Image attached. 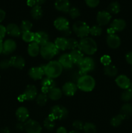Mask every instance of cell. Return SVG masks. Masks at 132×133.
Segmentation results:
<instances>
[{
  "instance_id": "cell-1",
  "label": "cell",
  "mask_w": 132,
  "mask_h": 133,
  "mask_svg": "<svg viewBox=\"0 0 132 133\" xmlns=\"http://www.w3.org/2000/svg\"><path fill=\"white\" fill-rule=\"evenodd\" d=\"M78 48L83 53L87 55H92L97 52V44L92 38L85 37L80 40Z\"/></svg>"
},
{
  "instance_id": "cell-2",
  "label": "cell",
  "mask_w": 132,
  "mask_h": 133,
  "mask_svg": "<svg viewBox=\"0 0 132 133\" xmlns=\"http://www.w3.org/2000/svg\"><path fill=\"white\" fill-rule=\"evenodd\" d=\"M95 80L92 76L84 75L78 79L76 86L78 89L85 92H91L95 87Z\"/></svg>"
},
{
  "instance_id": "cell-3",
  "label": "cell",
  "mask_w": 132,
  "mask_h": 133,
  "mask_svg": "<svg viewBox=\"0 0 132 133\" xmlns=\"http://www.w3.org/2000/svg\"><path fill=\"white\" fill-rule=\"evenodd\" d=\"M63 68L58 61H50L44 66V73L47 77L55 79L62 74Z\"/></svg>"
},
{
  "instance_id": "cell-4",
  "label": "cell",
  "mask_w": 132,
  "mask_h": 133,
  "mask_svg": "<svg viewBox=\"0 0 132 133\" xmlns=\"http://www.w3.org/2000/svg\"><path fill=\"white\" fill-rule=\"evenodd\" d=\"M59 50L56 47L54 43L48 42L40 48V54L45 60H50L58 53Z\"/></svg>"
},
{
  "instance_id": "cell-5",
  "label": "cell",
  "mask_w": 132,
  "mask_h": 133,
  "mask_svg": "<svg viewBox=\"0 0 132 133\" xmlns=\"http://www.w3.org/2000/svg\"><path fill=\"white\" fill-rule=\"evenodd\" d=\"M89 25L82 21H77L72 25V31L76 36L81 38L87 37L89 34Z\"/></svg>"
},
{
  "instance_id": "cell-6",
  "label": "cell",
  "mask_w": 132,
  "mask_h": 133,
  "mask_svg": "<svg viewBox=\"0 0 132 133\" xmlns=\"http://www.w3.org/2000/svg\"><path fill=\"white\" fill-rule=\"evenodd\" d=\"M81 76L87 75V73L93 71L95 68V62L91 57H85L78 64Z\"/></svg>"
},
{
  "instance_id": "cell-7",
  "label": "cell",
  "mask_w": 132,
  "mask_h": 133,
  "mask_svg": "<svg viewBox=\"0 0 132 133\" xmlns=\"http://www.w3.org/2000/svg\"><path fill=\"white\" fill-rule=\"evenodd\" d=\"M68 110L65 107L62 105H54L50 109V112L49 115L54 118L55 120L56 119H65L68 116Z\"/></svg>"
},
{
  "instance_id": "cell-8",
  "label": "cell",
  "mask_w": 132,
  "mask_h": 133,
  "mask_svg": "<svg viewBox=\"0 0 132 133\" xmlns=\"http://www.w3.org/2000/svg\"><path fill=\"white\" fill-rule=\"evenodd\" d=\"M37 93L38 90L36 87L34 85L29 84L25 88L23 94L18 97V99L20 102H23L24 101H31L36 98Z\"/></svg>"
},
{
  "instance_id": "cell-9",
  "label": "cell",
  "mask_w": 132,
  "mask_h": 133,
  "mask_svg": "<svg viewBox=\"0 0 132 133\" xmlns=\"http://www.w3.org/2000/svg\"><path fill=\"white\" fill-rule=\"evenodd\" d=\"M24 129L27 133H41V126L39 122L29 119L24 123Z\"/></svg>"
},
{
  "instance_id": "cell-10",
  "label": "cell",
  "mask_w": 132,
  "mask_h": 133,
  "mask_svg": "<svg viewBox=\"0 0 132 133\" xmlns=\"http://www.w3.org/2000/svg\"><path fill=\"white\" fill-rule=\"evenodd\" d=\"M54 25L57 30L63 32L70 31L69 22L63 17H59L56 18L54 22Z\"/></svg>"
},
{
  "instance_id": "cell-11",
  "label": "cell",
  "mask_w": 132,
  "mask_h": 133,
  "mask_svg": "<svg viewBox=\"0 0 132 133\" xmlns=\"http://www.w3.org/2000/svg\"><path fill=\"white\" fill-rule=\"evenodd\" d=\"M44 75H45L44 66L43 67H41V66L32 67L28 71V75L31 79L34 81L41 79Z\"/></svg>"
},
{
  "instance_id": "cell-12",
  "label": "cell",
  "mask_w": 132,
  "mask_h": 133,
  "mask_svg": "<svg viewBox=\"0 0 132 133\" xmlns=\"http://www.w3.org/2000/svg\"><path fill=\"white\" fill-rule=\"evenodd\" d=\"M16 43L12 39L6 40L3 44V52L2 53L5 55L11 54L16 49Z\"/></svg>"
},
{
  "instance_id": "cell-13",
  "label": "cell",
  "mask_w": 132,
  "mask_h": 133,
  "mask_svg": "<svg viewBox=\"0 0 132 133\" xmlns=\"http://www.w3.org/2000/svg\"><path fill=\"white\" fill-rule=\"evenodd\" d=\"M111 19V14L107 11H100L97 15V22L98 25L104 26L107 25Z\"/></svg>"
},
{
  "instance_id": "cell-14",
  "label": "cell",
  "mask_w": 132,
  "mask_h": 133,
  "mask_svg": "<svg viewBox=\"0 0 132 133\" xmlns=\"http://www.w3.org/2000/svg\"><path fill=\"white\" fill-rule=\"evenodd\" d=\"M41 92L43 94H48V92L56 87V83L53 79H50L49 77H45L41 81Z\"/></svg>"
},
{
  "instance_id": "cell-15",
  "label": "cell",
  "mask_w": 132,
  "mask_h": 133,
  "mask_svg": "<svg viewBox=\"0 0 132 133\" xmlns=\"http://www.w3.org/2000/svg\"><path fill=\"white\" fill-rule=\"evenodd\" d=\"M77 86L72 82H67L62 87V92L67 96H72L77 90Z\"/></svg>"
},
{
  "instance_id": "cell-16",
  "label": "cell",
  "mask_w": 132,
  "mask_h": 133,
  "mask_svg": "<svg viewBox=\"0 0 132 133\" xmlns=\"http://www.w3.org/2000/svg\"><path fill=\"white\" fill-rule=\"evenodd\" d=\"M115 83L116 85L122 89H128L130 88L131 81L129 78L125 75H119L115 79Z\"/></svg>"
},
{
  "instance_id": "cell-17",
  "label": "cell",
  "mask_w": 132,
  "mask_h": 133,
  "mask_svg": "<svg viewBox=\"0 0 132 133\" xmlns=\"http://www.w3.org/2000/svg\"><path fill=\"white\" fill-rule=\"evenodd\" d=\"M10 67L21 70L25 65V61L21 56H13L9 59Z\"/></svg>"
},
{
  "instance_id": "cell-18",
  "label": "cell",
  "mask_w": 132,
  "mask_h": 133,
  "mask_svg": "<svg viewBox=\"0 0 132 133\" xmlns=\"http://www.w3.org/2000/svg\"><path fill=\"white\" fill-rule=\"evenodd\" d=\"M49 36L47 32L44 31H38L34 32V42L37 43L39 45H43L49 42Z\"/></svg>"
},
{
  "instance_id": "cell-19",
  "label": "cell",
  "mask_w": 132,
  "mask_h": 133,
  "mask_svg": "<svg viewBox=\"0 0 132 133\" xmlns=\"http://www.w3.org/2000/svg\"><path fill=\"white\" fill-rule=\"evenodd\" d=\"M58 62L63 68L71 69L73 66V62L71 58L69 53H64L59 58Z\"/></svg>"
},
{
  "instance_id": "cell-20",
  "label": "cell",
  "mask_w": 132,
  "mask_h": 133,
  "mask_svg": "<svg viewBox=\"0 0 132 133\" xmlns=\"http://www.w3.org/2000/svg\"><path fill=\"white\" fill-rule=\"evenodd\" d=\"M106 42L107 45L111 49H116L119 48L121 44V40L118 35H108L106 38Z\"/></svg>"
},
{
  "instance_id": "cell-21",
  "label": "cell",
  "mask_w": 132,
  "mask_h": 133,
  "mask_svg": "<svg viewBox=\"0 0 132 133\" xmlns=\"http://www.w3.org/2000/svg\"><path fill=\"white\" fill-rule=\"evenodd\" d=\"M16 116L19 122H25L28 120L29 117V112L25 107H20L16 111Z\"/></svg>"
},
{
  "instance_id": "cell-22",
  "label": "cell",
  "mask_w": 132,
  "mask_h": 133,
  "mask_svg": "<svg viewBox=\"0 0 132 133\" xmlns=\"http://www.w3.org/2000/svg\"><path fill=\"white\" fill-rule=\"evenodd\" d=\"M54 6L58 11L69 12L71 9V4L69 0H56L54 3Z\"/></svg>"
},
{
  "instance_id": "cell-23",
  "label": "cell",
  "mask_w": 132,
  "mask_h": 133,
  "mask_svg": "<svg viewBox=\"0 0 132 133\" xmlns=\"http://www.w3.org/2000/svg\"><path fill=\"white\" fill-rule=\"evenodd\" d=\"M6 33L10 36H13V37H18L20 36L21 30L20 27L17 25L16 23H9L6 27Z\"/></svg>"
},
{
  "instance_id": "cell-24",
  "label": "cell",
  "mask_w": 132,
  "mask_h": 133,
  "mask_svg": "<svg viewBox=\"0 0 132 133\" xmlns=\"http://www.w3.org/2000/svg\"><path fill=\"white\" fill-rule=\"evenodd\" d=\"M71 58L72 59L73 64H76L78 65L84 58V53L79 49H74L72 50L69 53Z\"/></svg>"
},
{
  "instance_id": "cell-25",
  "label": "cell",
  "mask_w": 132,
  "mask_h": 133,
  "mask_svg": "<svg viewBox=\"0 0 132 133\" xmlns=\"http://www.w3.org/2000/svg\"><path fill=\"white\" fill-rule=\"evenodd\" d=\"M126 23L123 19H115L110 25V27L116 31H122L125 29Z\"/></svg>"
},
{
  "instance_id": "cell-26",
  "label": "cell",
  "mask_w": 132,
  "mask_h": 133,
  "mask_svg": "<svg viewBox=\"0 0 132 133\" xmlns=\"http://www.w3.org/2000/svg\"><path fill=\"white\" fill-rule=\"evenodd\" d=\"M27 51H28V54L31 57H37L40 52V45H39L37 43L34 42H33L32 43H30L29 45H28Z\"/></svg>"
},
{
  "instance_id": "cell-27",
  "label": "cell",
  "mask_w": 132,
  "mask_h": 133,
  "mask_svg": "<svg viewBox=\"0 0 132 133\" xmlns=\"http://www.w3.org/2000/svg\"><path fill=\"white\" fill-rule=\"evenodd\" d=\"M62 93L63 92H62V90L60 88L54 87V88H53V89H51L48 92L47 96L51 100L57 101V100H59L62 97Z\"/></svg>"
},
{
  "instance_id": "cell-28",
  "label": "cell",
  "mask_w": 132,
  "mask_h": 133,
  "mask_svg": "<svg viewBox=\"0 0 132 133\" xmlns=\"http://www.w3.org/2000/svg\"><path fill=\"white\" fill-rule=\"evenodd\" d=\"M120 114L125 119H129L132 115V105L129 103H126L120 109Z\"/></svg>"
},
{
  "instance_id": "cell-29",
  "label": "cell",
  "mask_w": 132,
  "mask_h": 133,
  "mask_svg": "<svg viewBox=\"0 0 132 133\" xmlns=\"http://www.w3.org/2000/svg\"><path fill=\"white\" fill-rule=\"evenodd\" d=\"M31 15L34 19H40L43 16V10L41 6L38 5H35L31 10Z\"/></svg>"
},
{
  "instance_id": "cell-30",
  "label": "cell",
  "mask_w": 132,
  "mask_h": 133,
  "mask_svg": "<svg viewBox=\"0 0 132 133\" xmlns=\"http://www.w3.org/2000/svg\"><path fill=\"white\" fill-rule=\"evenodd\" d=\"M54 44L58 50L64 51L67 49V38L64 37L57 38L54 41Z\"/></svg>"
},
{
  "instance_id": "cell-31",
  "label": "cell",
  "mask_w": 132,
  "mask_h": 133,
  "mask_svg": "<svg viewBox=\"0 0 132 133\" xmlns=\"http://www.w3.org/2000/svg\"><path fill=\"white\" fill-rule=\"evenodd\" d=\"M104 71L105 75L108 77H115L118 74V70L116 67L115 65H113L111 64L108 66H104Z\"/></svg>"
},
{
  "instance_id": "cell-32",
  "label": "cell",
  "mask_w": 132,
  "mask_h": 133,
  "mask_svg": "<svg viewBox=\"0 0 132 133\" xmlns=\"http://www.w3.org/2000/svg\"><path fill=\"white\" fill-rule=\"evenodd\" d=\"M120 11V6L117 1L111 3L107 6V12L109 14H116Z\"/></svg>"
},
{
  "instance_id": "cell-33",
  "label": "cell",
  "mask_w": 132,
  "mask_h": 133,
  "mask_svg": "<svg viewBox=\"0 0 132 133\" xmlns=\"http://www.w3.org/2000/svg\"><path fill=\"white\" fill-rule=\"evenodd\" d=\"M43 125L47 129L51 131L55 127V119L52 118L50 115H49L44 120Z\"/></svg>"
},
{
  "instance_id": "cell-34",
  "label": "cell",
  "mask_w": 132,
  "mask_h": 133,
  "mask_svg": "<svg viewBox=\"0 0 132 133\" xmlns=\"http://www.w3.org/2000/svg\"><path fill=\"white\" fill-rule=\"evenodd\" d=\"M124 119V118H123L121 114H119L111 118V120H110V124H111V125L113 126V127H119V125H121V123H122Z\"/></svg>"
},
{
  "instance_id": "cell-35",
  "label": "cell",
  "mask_w": 132,
  "mask_h": 133,
  "mask_svg": "<svg viewBox=\"0 0 132 133\" xmlns=\"http://www.w3.org/2000/svg\"><path fill=\"white\" fill-rule=\"evenodd\" d=\"M83 130L85 133H96L97 131L95 125L94 123H89V122L85 123L84 125Z\"/></svg>"
},
{
  "instance_id": "cell-36",
  "label": "cell",
  "mask_w": 132,
  "mask_h": 133,
  "mask_svg": "<svg viewBox=\"0 0 132 133\" xmlns=\"http://www.w3.org/2000/svg\"><path fill=\"white\" fill-rule=\"evenodd\" d=\"M32 27V23L30 21L23 20L20 25V30L21 33L31 31Z\"/></svg>"
},
{
  "instance_id": "cell-37",
  "label": "cell",
  "mask_w": 132,
  "mask_h": 133,
  "mask_svg": "<svg viewBox=\"0 0 132 133\" xmlns=\"http://www.w3.org/2000/svg\"><path fill=\"white\" fill-rule=\"evenodd\" d=\"M21 36L23 41L27 43H32L34 40V32H32L31 31L23 32L22 33Z\"/></svg>"
},
{
  "instance_id": "cell-38",
  "label": "cell",
  "mask_w": 132,
  "mask_h": 133,
  "mask_svg": "<svg viewBox=\"0 0 132 133\" xmlns=\"http://www.w3.org/2000/svg\"><path fill=\"white\" fill-rule=\"evenodd\" d=\"M102 33V29L101 26L100 25H93V27H90L89 29V34L91 35L92 36H100Z\"/></svg>"
},
{
  "instance_id": "cell-39",
  "label": "cell",
  "mask_w": 132,
  "mask_h": 133,
  "mask_svg": "<svg viewBox=\"0 0 132 133\" xmlns=\"http://www.w3.org/2000/svg\"><path fill=\"white\" fill-rule=\"evenodd\" d=\"M132 99V89L131 88L126 89L121 94V99L123 101L128 102Z\"/></svg>"
},
{
  "instance_id": "cell-40",
  "label": "cell",
  "mask_w": 132,
  "mask_h": 133,
  "mask_svg": "<svg viewBox=\"0 0 132 133\" xmlns=\"http://www.w3.org/2000/svg\"><path fill=\"white\" fill-rule=\"evenodd\" d=\"M48 96L45 94H40L36 97V103L40 106H44L47 102Z\"/></svg>"
},
{
  "instance_id": "cell-41",
  "label": "cell",
  "mask_w": 132,
  "mask_h": 133,
  "mask_svg": "<svg viewBox=\"0 0 132 133\" xmlns=\"http://www.w3.org/2000/svg\"><path fill=\"white\" fill-rule=\"evenodd\" d=\"M78 48V42L75 38H67V49H76Z\"/></svg>"
},
{
  "instance_id": "cell-42",
  "label": "cell",
  "mask_w": 132,
  "mask_h": 133,
  "mask_svg": "<svg viewBox=\"0 0 132 133\" xmlns=\"http://www.w3.org/2000/svg\"><path fill=\"white\" fill-rule=\"evenodd\" d=\"M69 16L72 19H75V18L80 16V12L78 8L72 7L70 9L69 11Z\"/></svg>"
},
{
  "instance_id": "cell-43",
  "label": "cell",
  "mask_w": 132,
  "mask_h": 133,
  "mask_svg": "<svg viewBox=\"0 0 132 133\" xmlns=\"http://www.w3.org/2000/svg\"><path fill=\"white\" fill-rule=\"evenodd\" d=\"M100 62L104 66H108V65L111 64V57H110V56L107 55H103L100 58Z\"/></svg>"
},
{
  "instance_id": "cell-44",
  "label": "cell",
  "mask_w": 132,
  "mask_h": 133,
  "mask_svg": "<svg viewBox=\"0 0 132 133\" xmlns=\"http://www.w3.org/2000/svg\"><path fill=\"white\" fill-rule=\"evenodd\" d=\"M85 2L89 7L94 8L98 6L100 3V0H85Z\"/></svg>"
},
{
  "instance_id": "cell-45",
  "label": "cell",
  "mask_w": 132,
  "mask_h": 133,
  "mask_svg": "<svg viewBox=\"0 0 132 133\" xmlns=\"http://www.w3.org/2000/svg\"><path fill=\"white\" fill-rule=\"evenodd\" d=\"M10 67V61L8 59H4L0 61V68L2 70H6Z\"/></svg>"
},
{
  "instance_id": "cell-46",
  "label": "cell",
  "mask_w": 132,
  "mask_h": 133,
  "mask_svg": "<svg viewBox=\"0 0 132 133\" xmlns=\"http://www.w3.org/2000/svg\"><path fill=\"white\" fill-rule=\"evenodd\" d=\"M84 123L80 120H76L72 123V126L76 130H82L84 127Z\"/></svg>"
},
{
  "instance_id": "cell-47",
  "label": "cell",
  "mask_w": 132,
  "mask_h": 133,
  "mask_svg": "<svg viewBox=\"0 0 132 133\" xmlns=\"http://www.w3.org/2000/svg\"><path fill=\"white\" fill-rule=\"evenodd\" d=\"M6 33V27L3 25L0 24V40H3L5 38Z\"/></svg>"
},
{
  "instance_id": "cell-48",
  "label": "cell",
  "mask_w": 132,
  "mask_h": 133,
  "mask_svg": "<svg viewBox=\"0 0 132 133\" xmlns=\"http://www.w3.org/2000/svg\"><path fill=\"white\" fill-rule=\"evenodd\" d=\"M126 60L127 62L129 64L132 66V51L128 52L126 55Z\"/></svg>"
},
{
  "instance_id": "cell-49",
  "label": "cell",
  "mask_w": 132,
  "mask_h": 133,
  "mask_svg": "<svg viewBox=\"0 0 132 133\" xmlns=\"http://www.w3.org/2000/svg\"><path fill=\"white\" fill-rule=\"evenodd\" d=\"M6 16V12L2 9H0V23L4 20Z\"/></svg>"
},
{
  "instance_id": "cell-50",
  "label": "cell",
  "mask_w": 132,
  "mask_h": 133,
  "mask_svg": "<svg viewBox=\"0 0 132 133\" xmlns=\"http://www.w3.org/2000/svg\"><path fill=\"white\" fill-rule=\"evenodd\" d=\"M27 4L28 6H31V7H33L35 5H36V2L35 0H27Z\"/></svg>"
},
{
  "instance_id": "cell-51",
  "label": "cell",
  "mask_w": 132,
  "mask_h": 133,
  "mask_svg": "<svg viewBox=\"0 0 132 133\" xmlns=\"http://www.w3.org/2000/svg\"><path fill=\"white\" fill-rule=\"evenodd\" d=\"M56 133H67V131L64 127H60L57 129Z\"/></svg>"
},
{
  "instance_id": "cell-52",
  "label": "cell",
  "mask_w": 132,
  "mask_h": 133,
  "mask_svg": "<svg viewBox=\"0 0 132 133\" xmlns=\"http://www.w3.org/2000/svg\"><path fill=\"white\" fill-rule=\"evenodd\" d=\"M107 32L108 34V35H114L115 32V31L113 29V28H111V27L109 28H108L107 29Z\"/></svg>"
},
{
  "instance_id": "cell-53",
  "label": "cell",
  "mask_w": 132,
  "mask_h": 133,
  "mask_svg": "<svg viewBox=\"0 0 132 133\" xmlns=\"http://www.w3.org/2000/svg\"><path fill=\"white\" fill-rule=\"evenodd\" d=\"M17 128L19 130H22L24 129V123H22V122L18 123L17 124Z\"/></svg>"
},
{
  "instance_id": "cell-54",
  "label": "cell",
  "mask_w": 132,
  "mask_h": 133,
  "mask_svg": "<svg viewBox=\"0 0 132 133\" xmlns=\"http://www.w3.org/2000/svg\"><path fill=\"white\" fill-rule=\"evenodd\" d=\"M36 2V4L38 5H42V4H43L45 2V1L46 0H35Z\"/></svg>"
},
{
  "instance_id": "cell-55",
  "label": "cell",
  "mask_w": 132,
  "mask_h": 133,
  "mask_svg": "<svg viewBox=\"0 0 132 133\" xmlns=\"http://www.w3.org/2000/svg\"><path fill=\"white\" fill-rule=\"evenodd\" d=\"M3 40H0V54H1L3 52Z\"/></svg>"
},
{
  "instance_id": "cell-56",
  "label": "cell",
  "mask_w": 132,
  "mask_h": 133,
  "mask_svg": "<svg viewBox=\"0 0 132 133\" xmlns=\"http://www.w3.org/2000/svg\"><path fill=\"white\" fill-rule=\"evenodd\" d=\"M1 133H9V131L7 128L3 129H2V131H1Z\"/></svg>"
},
{
  "instance_id": "cell-57",
  "label": "cell",
  "mask_w": 132,
  "mask_h": 133,
  "mask_svg": "<svg viewBox=\"0 0 132 133\" xmlns=\"http://www.w3.org/2000/svg\"><path fill=\"white\" fill-rule=\"evenodd\" d=\"M69 133H80V132H79L78 131H76V130H75V131H71V132H69Z\"/></svg>"
},
{
  "instance_id": "cell-58",
  "label": "cell",
  "mask_w": 132,
  "mask_h": 133,
  "mask_svg": "<svg viewBox=\"0 0 132 133\" xmlns=\"http://www.w3.org/2000/svg\"><path fill=\"white\" fill-rule=\"evenodd\" d=\"M131 71H132V68H131Z\"/></svg>"
},
{
  "instance_id": "cell-59",
  "label": "cell",
  "mask_w": 132,
  "mask_h": 133,
  "mask_svg": "<svg viewBox=\"0 0 132 133\" xmlns=\"http://www.w3.org/2000/svg\"></svg>"
}]
</instances>
